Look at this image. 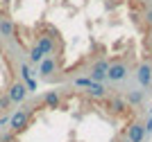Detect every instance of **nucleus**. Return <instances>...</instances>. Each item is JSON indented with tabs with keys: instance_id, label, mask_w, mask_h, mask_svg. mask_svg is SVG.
Returning a JSON list of instances; mask_svg holds the SVG:
<instances>
[{
	"instance_id": "obj_2",
	"label": "nucleus",
	"mask_w": 152,
	"mask_h": 142,
	"mask_svg": "<svg viewBox=\"0 0 152 142\" xmlns=\"http://www.w3.org/2000/svg\"><path fill=\"white\" fill-rule=\"evenodd\" d=\"M125 74H127V63L116 61V63L107 66V79L109 81H121V79H125Z\"/></svg>"
},
{
	"instance_id": "obj_8",
	"label": "nucleus",
	"mask_w": 152,
	"mask_h": 142,
	"mask_svg": "<svg viewBox=\"0 0 152 142\" xmlns=\"http://www.w3.org/2000/svg\"><path fill=\"white\" fill-rule=\"evenodd\" d=\"M30 61L32 63H41L43 61V50L39 48V45H34V48L30 50Z\"/></svg>"
},
{
	"instance_id": "obj_9",
	"label": "nucleus",
	"mask_w": 152,
	"mask_h": 142,
	"mask_svg": "<svg viewBox=\"0 0 152 142\" xmlns=\"http://www.w3.org/2000/svg\"><path fill=\"white\" fill-rule=\"evenodd\" d=\"M45 106H48V108H59V95L57 93H48L45 95Z\"/></svg>"
},
{
	"instance_id": "obj_10",
	"label": "nucleus",
	"mask_w": 152,
	"mask_h": 142,
	"mask_svg": "<svg viewBox=\"0 0 152 142\" xmlns=\"http://www.w3.org/2000/svg\"><path fill=\"white\" fill-rule=\"evenodd\" d=\"M109 106H111V111H123V108H127L123 99H111V102H109Z\"/></svg>"
},
{
	"instance_id": "obj_6",
	"label": "nucleus",
	"mask_w": 152,
	"mask_h": 142,
	"mask_svg": "<svg viewBox=\"0 0 152 142\" xmlns=\"http://www.w3.org/2000/svg\"><path fill=\"white\" fill-rule=\"evenodd\" d=\"M139 81H141V86H145V88L152 84V68L148 63H143L139 68Z\"/></svg>"
},
{
	"instance_id": "obj_7",
	"label": "nucleus",
	"mask_w": 152,
	"mask_h": 142,
	"mask_svg": "<svg viewBox=\"0 0 152 142\" xmlns=\"http://www.w3.org/2000/svg\"><path fill=\"white\" fill-rule=\"evenodd\" d=\"M55 68H57V66H55V59H43V61H41L39 72L43 74V77H50V74L55 72Z\"/></svg>"
},
{
	"instance_id": "obj_13",
	"label": "nucleus",
	"mask_w": 152,
	"mask_h": 142,
	"mask_svg": "<svg viewBox=\"0 0 152 142\" xmlns=\"http://www.w3.org/2000/svg\"><path fill=\"white\" fill-rule=\"evenodd\" d=\"M150 113H152V111H150Z\"/></svg>"
},
{
	"instance_id": "obj_12",
	"label": "nucleus",
	"mask_w": 152,
	"mask_h": 142,
	"mask_svg": "<svg viewBox=\"0 0 152 142\" xmlns=\"http://www.w3.org/2000/svg\"><path fill=\"white\" fill-rule=\"evenodd\" d=\"M145 16H148V20L152 23V9H148V14H145Z\"/></svg>"
},
{
	"instance_id": "obj_3",
	"label": "nucleus",
	"mask_w": 152,
	"mask_h": 142,
	"mask_svg": "<svg viewBox=\"0 0 152 142\" xmlns=\"http://www.w3.org/2000/svg\"><path fill=\"white\" fill-rule=\"evenodd\" d=\"M7 97L12 99V104H20V102L27 97V88H25V84L14 81L12 86H9V90H7Z\"/></svg>"
},
{
	"instance_id": "obj_1",
	"label": "nucleus",
	"mask_w": 152,
	"mask_h": 142,
	"mask_svg": "<svg viewBox=\"0 0 152 142\" xmlns=\"http://www.w3.org/2000/svg\"><path fill=\"white\" fill-rule=\"evenodd\" d=\"M27 124H30V111H18V113H14L12 117H9V129H12V133L25 131Z\"/></svg>"
},
{
	"instance_id": "obj_5",
	"label": "nucleus",
	"mask_w": 152,
	"mask_h": 142,
	"mask_svg": "<svg viewBox=\"0 0 152 142\" xmlns=\"http://www.w3.org/2000/svg\"><path fill=\"white\" fill-rule=\"evenodd\" d=\"M107 66H109L107 61H98L93 68H91V72H89L91 77H89V79H93V81H98V84H102V81L107 79Z\"/></svg>"
},
{
	"instance_id": "obj_4",
	"label": "nucleus",
	"mask_w": 152,
	"mask_h": 142,
	"mask_svg": "<svg viewBox=\"0 0 152 142\" xmlns=\"http://www.w3.org/2000/svg\"><path fill=\"white\" fill-rule=\"evenodd\" d=\"M143 138H145V126L139 122H134L127 126V133H125V140L127 142H143Z\"/></svg>"
},
{
	"instance_id": "obj_11",
	"label": "nucleus",
	"mask_w": 152,
	"mask_h": 142,
	"mask_svg": "<svg viewBox=\"0 0 152 142\" xmlns=\"http://www.w3.org/2000/svg\"><path fill=\"white\" fill-rule=\"evenodd\" d=\"M127 102H129V104H139L141 102V93H127Z\"/></svg>"
}]
</instances>
